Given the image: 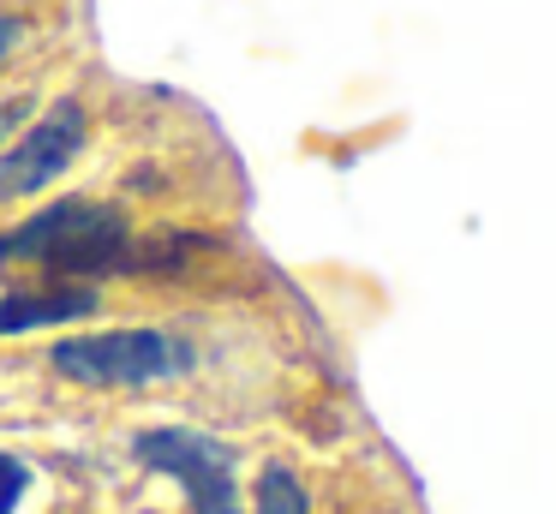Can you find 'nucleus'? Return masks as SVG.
<instances>
[{
    "label": "nucleus",
    "instance_id": "5",
    "mask_svg": "<svg viewBox=\"0 0 556 514\" xmlns=\"http://www.w3.org/2000/svg\"><path fill=\"white\" fill-rule=\"evenodd\" d=\"M102 311V293L85 281H37V287H7L0 293V341L30 329H66Z\"/></svg>",
    "mask_w": 556,
    "mask_h": 514
},
{
    "label": "nucleus",
    "instance_id": "2",
    "mask_svg": "<svg viewBox=\"0 0 556 514\" xmlns=\"http://www.w3.org/2000/svg\"><path fill=\"white\" fill-rule=\"evenodd\" d=\"M49 365L85 389H150V383H180L198 365V347L174 329H102L54 341Z\"/></svg>",
    "mask_w": 556,
    "mask_h": 514
},
{
    "label": "nucleus",
    "instance_id": "1",
    "mask_svg": "<svg viewBox=\"0 0 556 514\" xmlns=\"http://www.w3.org/2000/svg\"><path fill=\"white\" fill-rule=\"evenodd\" d=\"M0 263L7 269H42L49 281H97V275L138 269V239L126 210L97 198H61L25 215L0 234Z\"/></svg>",
    "mask_w": 556,
    "mask_h": 514
},
{
    "label": "nucleus",
    "instance_id": "4",
    "mask_svg": "<svg viewBox=\"0 0 556 514\" xmlns=\"http://www.w3.org/2000/svg\"><path fill=\"white\" fill-rule=\"evenodd\" d=\"M85 131H90V114H85V102H73V96H61L49 114L30 120V126L0 150V203H18V198L49 191L54 179L78 162Z\"/></svg>",
    "mask_w": 556,
    "mask_h": 514
},
{
    "label": "nucleus",
    "instance_id": "9",
    "mask_svg": "<svg viewBox=\"0 0 556 514\" xmlns=\"http://www.w3.org/2000/svg\"><path fill=\"white\" fill-rule=\"evenodd\" d=\"M18 42H25V18L18 12H0V66L18 54Z\"/></svg>",
    "mask_w": 556,
    "mask_h": 514
},
{
    "label": "nucleus",
    "instance_id": "8",
    "mask_svg": "<svg viewBox=\"0 0 556 514\" xmlns=\"http://www.w3.org/2000/svg\"><path fill=\"white\" fill-rule=\"evenodd\" d=\"M25 120H30V96H13V102H0V150L25 131Z\"/></svg>",
    "mask_w": 556,
    "mask_h": 514
},
{
    "label": "nucleus",
    "instance_id": "7",
    "mask_svg": "<svg viewBox=\"0 0 556 514\" xmlns=\"http://www.w3.org/2000/svg\"><path fill=\"white\" fill-rule=\"evenodd\" d=\"M30 490V466L18 454H0V514H13Z\"/></svg>",
    "mask_w": 556,
    "mask_h": 514
},
{
    "label": "nucleus",
    "instance_id": "6",
    "mask_svg": "<svg viewBox=\"0 0 556 514\" xmlns=\"http://www.w3.org/2000/svg\"><path fill=\"white\" fill-rule=\"evenodd\" d=\"M257 514H312V497L288 466H264L257 473Z\"/></svg>",
    "mask_w": 556,
    "mask_h": 514
},
{
    "label": "nucleus",
    "instance_id": "3",
    "mask_svg": "<svg viewBox=\"0 0 556 514\" xmlns=\"http://www.w3.org/2000/svg\"><path fill=\"white\" fill-rule=\"evenodd\" d=\"M132 454L150 473L174 478L192 502V514H240V478H233V449L210 430L192 425H150L132 437Z\"/></svg>",
    "mask_w": 556,
    "mask_h": 514
}]
</instances>
